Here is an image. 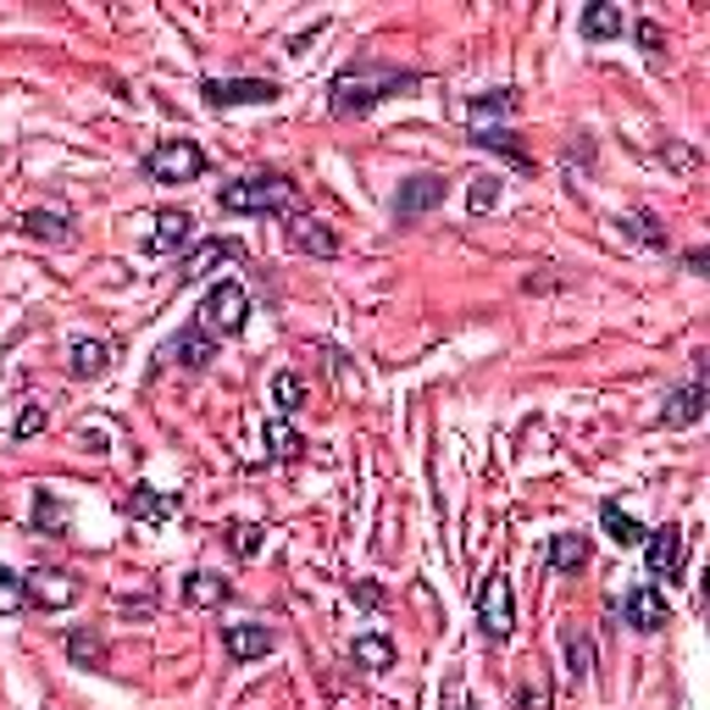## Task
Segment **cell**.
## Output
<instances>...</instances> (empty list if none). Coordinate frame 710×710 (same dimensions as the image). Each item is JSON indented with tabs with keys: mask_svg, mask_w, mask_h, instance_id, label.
Masks as SVG:
<instances>
[{
	"mask_svg": "<svg viewBox=\"0 0 710 710\" xmlns=\"http://www.w3.org/2000/svg\"><path fill=\"white\" fill-rule=\"evenodd\" d=\"M427 83L422 67H394V61H350L333 83H328V112L333 117H367L373 106L394 101V95H416Z\"/></svg>",
	"mask_w": 710,
	"mask_h": 710,
	"instance_id": "1",
	"label": "cell"
},
{
	"mask_svg": "<svg viewBox=\"0 0 710 710\" xmlns=\"http://www.w3.org/2000/svg\"><path fill=\"white\" fill-rule=\"evenodd\" d=\"M295 178L284 172H250V178H233V184H222L217 206L228 217H289L295 211Z\"/></svg>",
	"mask_w": 710,
	"mask_h": 710,
	"instance_id": "2",
	"label": "cell"
},
{
	"mask_svg": "<svg viewBox=\"0 0 710 710\" xmlns=\"http://www.w3.org/2000/svg\"><path fill=\"white\" fill-rule=\"evenodd\" d=\"M139 172L150 178V184H195V178L206 172V150L195 139H167V145H150Z\"/></svg>",
	"mask_w": 710,
	"mask_h": 710,
	"instance_id": "3",
	"label": "cell"
},
{
	"mask_svg": "<svg viewBox=\"0 0 710 710\" xmlns=\"http://www.w3.org/2000/svg\"><path fill=\"white\" fill-rule=\"evenodd\" d=\"M195 322H201L211 339H233V333H244V322H250V295H244V284H239V278L211 284L206 300H201V311H195Z\"/></svg>",
	"mask_w": 710,
	"mask_h": 710,
	"instance_id": "4",
	"label": "cell"
},
{
	"mask_svg": "<svg viewBox=\"0 0 710 710\" xmlns=\"http://www.w3.org/2000/svg\"><path fill=\"white\" fill-rule=\"evenodd\" d=\"M478 633L489 644H505L516 633V605H511V577L505 572H489L478 583Z\"/></svg>",
	"mask_w": 710,
	"mask_h": 710,
	"instance_id": "5",
	"label": "cell"
},
{
	"mask_svg": "<svg viewBox=\"0 0 710 710\" xmlns=\"http://www.w3.org/2000/svg\"><path fill=\"white\" fill-rule=\"evenodd\" d=\"M284 95L278 78H206L201 83V101L211 112H233V106H273Z\"/></svg>",
	"mask_w": 710,
	"mask_h": 710,
	"instance_id": "6",
	"label": "cell"
},
{
	"mask_svg": "<svg viewBox=\"0 0 710 710\" xmlns=\"http://www.w3.org/2000/svg\"><path fill=\"white\" fill-rule=\"evenodd\" d=\"M78 594H83V583L72 572H56V566L23 572V605H34V610H67V605H78Z\"/></svg>",
	"mask_w": 710,
	"mask_h": 710,
	"instance_id": "7",
	"label": "cell"
},
{
	"mask_svg": "<svg viewBox=\"0 0 710 710\" xmlns=\"http://www.w3.org/2000/svg\"><path fill=\"white\" fill-rule=\"evenodd\" d=\"M705 362H710V355H699V373H694V383H683V389H672L666 394V405H661V427H694L705 411H710V389H705Z\"/></svg>",
	"mask_w": 710,
	"mask_h": 710,
	"instance_id": "8",
	"label": "cell"
},
{
	"mask_svg": "<svg viewBox=\"0 0 710 710\" xmlns=\"http://www.w3.org/2000/svg\"><path fill=\"white\" fill-rule=\"evenodd\" d=\"M444 195H450V184H444L438 172H416V178H405L400 195H394V222H416V217H427L433 206H444Z\"/></svg>",
	"mask_w": 710,
	"mask_h": 710,
	"instance_id": "9",
	"label": "cell"
},
{
	"mask_svg": "<svg viewBox=\"0 0 710 710\" xmlns=\"http://www.w3.org/2000/svg\"><path fill=\"white\" fill-rule=\"evenodd\" d=\"M621 621H628L633 633H661L666 621H672V610H666V594H661L655 583H639V588H628V594H621Z\"/></svg>",
	"mask_w": 710,
	"mask_h": 710,
	"instance_id": "10",
	"label": "cell"
},
{
	"mask_svg": "<svg viewBox=\"0 0 710 710\" xmlns=\"http://www.w3.org/2000/svg\"><path fill=\"white\" fill-rule=\"evenodd\" d=\"M683 561H688V532H683V527L666 522V527H655L650 539H644V566H650V577H666V583H672V577L683 572Z\"/></svg>",
	"mask_w": 710,
	"mask_h": 710,
	"instance_id": "11",
	"label": "cell"
},
{
	"mask_svg": "<svg viewBox=\"0 0 710 710\" xmlns=\"http://www.w3.org/2000/svg\"><path fill=\"white\" fill-rule=\"evenodd\" d=\"M284 239H289V250H300V255H317V261H333V255H339V239H333V228H328L322 217H311V211H289V222H284Z\"/></svg>",
	"mask_w": 710,
	"mask_h": 710,
	"instance_id": "12",
	"label": "cell"
},
{
	"mask_svg": "<svg viewBox=\"0 0 710 710\" xmlns=\"http://www.w3.org/2000/svg\"><path fill=\"white\" fill-rule=\"evenodd\" d=\"M222 650H228L233 666L266 661V650H273V628H266V621H228V628H222Z\"/></svg>",
	"mask_w": 710,
	"mask_h": 710,
	"instance_id": "13",
	"label": "cell"
},
{
	"mask_svg": "<svg viewBox=\"0 0 710 710\" xmlns=\"http://www.w3.org/2000/svg\"><path fill=\"white\" fill-rule=\"evenodd\" d=\"M184 511V494H172V489H156V483H134V494H128V516L134 522H145V527H161L167 516H178Z\"/></svg>",
	"mask_w": 710,
	"mask_h": 710,
	"instance_id": "14",
	"label": "cell"
},
{
	"mask_svg": "<svg viewBox=\"0 0 710 710\" xmlns=\"http://www.w3.org/2000/svg\"><path fill=\"white\" fill-rule=\"evenodd\" d=\"M211 355H217V339L201 328V322H190V328H178V339L167 344V362H178V367H190V373H206L211 367Z\"/></svg>",
	"mask_w": 710,
	"mask_h": 710,
	"instance_id": "15",
	"label": "cell"
},
{
	"mask_svg": "<svg viewBox=\"0 0 710 710\" xmlns=\"http://www.w3.org/2000/svg\"><path fill=\"white\" fill-rule=\"evenodd\" d=\"M222 261H244V244H239V239H206L195 255H184V261H178V278H184V284H195V278L217 273Z\"/></svg>",
	"mask_w": 710,
	"mask_h": 710,
	"instance_id": "16",
	"label": "cell"
},
{
	"mask_svg": "<svg viewBox=\"0 0 710 710\" xmlns=\"http://www.w3.org/2000/svg\"><path fill=\"white\" fill-rule=\"evenodd\" d=\"M150 222H156V228H150V239H145V255H172L178 244H190V233H195V217H190V211H156Z\"/></svg>",
	"mask_w": 710,
	"mask_h": 710,
	"instance_id": "17",
	"label": "cell"
},
{
	"mask_svg": "<svg viewBox=\"0 0 710 710\" xmlns=\"http://www.w3.org/2000/svg\"><path fill=\"white\" fill-rule=\"evenodd\" d=\"M23 233L28 239H39V244H72V217L61 211V206H34V211H23Z\"/></svg>",
	"mask_w": 710,
	"mask_h": 710,
	"instance_id": "18",
	"label": "cell"
},
{
	"mask_svg": "<svg viewBox=\"0 0 710 710\" xmlns=\"http://www.w3.org/2000/svg\"><path fill=\"white\" fill-rule=\"evenodd\" d=\"M545 566L561 572V577L583 572V566H588V539H583V532H550V545H545Z\"/></svg>",
	"mask_w": 710,
	"mask_h": 710,
	"instance_id": "19",
	"label": "cell"
},
{
	"mask_svg": "<svg viewBox=\"0 0 710 710\" xmlns=\"http://www.w3.org/2000/svg\"><path fill=\"white\" fill-rule=\"evenodd\" d=\"M599 527L610 532V545H621V550H644V539H650V527H644L639 516H628L616 500L599 505Z\"/></svg>",
	"mask_w": 710,
	"mask_h": 710,
	"instance_id": "20",
	"label": "cell"
},
{
	"mask_svg": "<svg viewBox=\"0 0 710 710\" xmlns=\"http://www.w3.org/2000/svg\"><path fill=\"white\" fill-rule=\"evenodd\" d=\"M61 650H67V661L83 666V672H106V661H112V650H106V639H101L95 628H72V633L61 639Z\"/></svg>",
	"mask_w": 710,
	"mask_h": 710,
	"instance_id": "21",
	"label": "cell"
},
{
	"mask_svg": "<svg viewBox=\"0 0 710 710\" xmlns=\"http://www.w3.org/2000/svg\"><path fill=\"white\" fill-rule=\"evenodd\" d=\"M621 28H628V23H621V12L610 7V0H588V7H583V18H577V34H583L588 45L621 39Z\"/></svg>",
	"mask_w": 710,
	"mask_h": 710,
	"instance_id": "22",
	"label": "cell"
},
{
	"mask_svg": "<svg viewBox=\"0 0 710 710\" xmlns=\"http://www.w3.org/2000/svg\"><path fill=\"white\" fill-rule=\"evenodd\" d=\"M28 522H34V532H45V539H67L72 532V516H67L56 489H34V516Z\"/></svg>",
	"mask_w": 710,
	"mask_h": 710,
	"instance_id": "23",
	"label": "cell"
},
{
	"mask_svg": "<svg viewBox=\"0 0 710 710\" xmlns=\"http://www.w3.org/2000/svg\"><path fill=\"white\" fill-rule=\"evenodd\" d=\"M261 444H266V461H300L306 456V438L289 427V416H273L261 427Z\"/></svg>",
	"mask_w": 710,
	"mask_h": 710,
	"instance_id": "24",
	"label": "cell"
},
{
	"mask_svg": "<svg viewBox=\"0 0 710 710\" xmlns=\"http://www.w3.org/2000/svg\"><path fill=\"white\" fill-rule=\"evenodd\" d=\"M67 355H72V362H67L72 378H101V373L112 367V344H106V339H72Z\"/></svg>",
	"mask_w": 710,
	"mask_h": 710,
	"instance_id": "25",
	"label": "cell"
},
{
	"mask_svg": "<svg viewBox=\"0 0 710 710\" xmlns=\"http://www.w3.org/2000/svg\"><path fill=\"white\" fill-rule=\"evenodd\" d=\"M350 661L362 666V672H389L394 666V644L383 633H362V639L350 644Z\"/></svg>",
	"mask_w": 710,
	"mask_h": 710,
	"instance_id": "26",
	"label": "cell"
},
{
	"mask_svg": "<svg viewBox=\"0 0 710 710\" xmlns=\"http://www.w3.org/2000/svg\"><path fill=\"white\" fill-rule=\"evenodd\" d=\"M516 106H522L516 89H483V95L467 101V117H472V123H483V117H511Z\"/></svg>",
	"mask_w": 710,
	"mask_h": 710,
	"instance_id": "27",
	"label": "cell"
},
{
	"mask_svg": "<svg viewBox=\"0 0 710 710\" xmlns=\"http://www.w3.org/2000/svg\"><path fill=\"white\" fill-rule=\"evenodd\" d=\"M472 145H478V150L505 156L511 167H532V156L522 150V139H516V134H505V128H478V134H472Z\"/></svg>",
	"mask_w": 710,
	"mask_h": 710,
	"instance_id": "28",
	"label": "cell"
},
{
	"mask_svg": "<svg viewBox=\"0 0 710 710\" xmlns=\"http://www.w3.org/2000/svg\"><path fill=\"white\" fill-rule=\"evenodd\" d=\"M228 577H217V572H190L184 577V599L190 605H228Z\"/></svg>",
	"mask_w": 710,
	"mask_h": 710,
	"instance_id": "29",
	"label": "cell"
},
{
	"mask_svg": "<svg viewBox=\"0 0 710 710\" xmlns=\"http://www.w3.org/2000/svg\"><path fill=\"white\" fill-rule=\"evenodd\" d=\"M222 539H228V550H233L239 561H255L261 545H266V527H261V522H228Z\"/></svg>",
	"mask_w": 710,
	"mask_h": 710,
	"instance_id": "30",
	"label": "cell"
},
{
	"mask_svg": "<svg viewBox=\"0 0 710 710\" xmlns=\"http://www.w3.org/2000/svg\"><path fill=\"white\" fill-rule=\"evenodd\" d=\"M566 677L588 683L594 677V639L588 633H566Z\"/></svg>",
	"mask_w": 710,
	"mask_h": 710,
	"instance_id": "31",
	"label": "cell"
},
{
	"mask_svg": "<svg viewBox=\"0 0 710 710\" xmlns=\"http://www.w3.org/2000/svg\"><path fill=\"white\" fill-rule=\"evenodd\" d=\"M273 405H278V416H295L306 405V378L300 373H278L273 378Z\"/></svg>",
	"mask_w": 710,
	"mask_h": 710,
	"instance_id": "32",
	"label": "cell"
},
{
	"mask_svg": "<svg viewBox=\"0 0 710 710\" xmlns=\"http://www.w3.org/2000/svg\"><path fill=\"white\" fill-rule=\"evenodd\" d=\"M621 228H628L633 239H644L650 250H666V228L655 222V211H628V217H621Z\"/></svg>",
	"mask_w": 710,
	"mask_h": 710,
	"instance_id": "33",
	"label": "cell"
},
{
	"mask_svg": "<svg viewBox=\"0 0 710 710\" xmlns=\"http://www.w3.org/2000/svg\"><path fill=\"white\" fill-rule=\"evenodd\" d=\"M500 195H505V178H478V184H472V195H467V206H472V217H483V211H494L500 206Z\"/></svg>",
	"mask_w": 710,
	"mask_h": 710,
	"instance_id": "34",
	"label": "cell"
},
{
	"mask_svg": "<svg viewBox=\"0 0 710 710\" xmlns=\"http://www.w3.org/2000/svg\"><path fill=\"white\" fill-rule=\"evenodd\" d=\"M18 610H23V577L0 566V616H18Z\"/></svg>",
	"mask_w": 710,
	"mask_h": 710,
	"instance_id": "35",
	"label": "cell"
},
{
	"mask_svg": "<svg viewBox=\"0 0 710 710\" xmlns=\"http://www.w3.org/2000/svg\"><path fill=\"white\" fill-rule=\"evenodd\" d=\"M633 39H639L644 56H661V50H666V28H661L655 18H639V23H633Z\"/></svg>",
	"mask_w": 710,
	"mask_h": 710,
	"instance_id": "36",
	"label": "cell"
},
{
	"mask_svg": "<svg viewBox=\"0 0 710 710\" xmlns=\"http://www.w3.org/2000/svg\"><path fill=\"white\" fill-rule=\"evenodd\" d=\"M39 427H45V405H34V400H28V405L18 411V422H12V438H34Z\"/></svg>",
	"mask_w": 710,
	"mask_h": 710,
	"instance_id": "37",
	"label": "cell"
},
{
	"mask_svg": "<svg viewBox=\"0 0 710 710\" xmlns=\"http://www.w3.org/2000/svg\"><path fill=\"white\" fill-rule=\"evenodd\" d=\"M444 710H483L478 699H467V688L461 683H450V705H444Z\"/></svg>",
	"mask_w": 710,
	"mask_h": 710,
	"instance_id": "38",
	"label": "cell"
},
{
	"mask_svg": "<svg viewBox=\"0 0 710 710\" xmlns=\"http://www.w3.org/2000/svg\"><path fill=\"white\" fill-rule=\"evenodd\" d=\"M355 599H362V605H383V588L378 583H355Z\"/></svg>",
	"mask_w": 710,
	"mask_h": 710,
	"instance_id": "39",
	"label": "cell"
},
{
	"mask_svg": "<svg viewBox=\"0 0 710 710\" xmlns=\"http://www.w3.org/2000/svg\"><path fill=\"white\" fill-rule=\"evenodd\" d=\"M683 266H688V273H710V255H705V250H688Z\"/></svg>",
	"mask_w": 710,
	"mask_h": 710,
	"instance_id": "40",
	"label": "cell"
}]
</instances>
